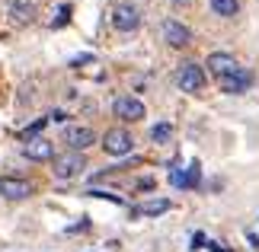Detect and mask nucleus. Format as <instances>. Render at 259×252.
<instances>
[{
    "label": "nucleus",
    "instance_id": "obj_1",
    "mask_svg": "<svg viewBox=\"0 0 259 252\" xmlns=\"http://www.w3.org/2000/svg\"><path fill=\"white\" fill-rule=\"evenodd\" d=\"M103 147H106V154H112V157H125V154H132L135 137L128 134L125 128H112V131H106Z\"/></svg>",
    "mask_w": 259,
    "mask_h": 252
},
{
    "label": "nucleus",
    "instance_id": "obj_2",
    "mask_svg": "<svg viewBox=\"0 0 259 252\" xmlns=\"http://www.w3.org/2000/svg\"><path fill=\"white\" fill-rule=\"evenodd\" d=\"M138 23H141V10H138L135 4H118L112 10V26L118 29V32H135Z\"/></svg>",
    "mask_w": 259,
    "mask_h": 252
},
{
    "label": "nucleus",
    "instance_id": "obj_3",
    "mask_svg": "<svg viewBox=\"0 0 259 252\" xmlns=\"http://www.w3.org/2000/svg\"><path fill=\"white\" fill-rule=\"evenodd\" d=\"M176 83H179L183 93H198V89L205 86V70L198 64H183L179 74H176Z\"/></svg>",
    "mask_w": 259,
    "mask_h": 252
},
{
    "label": "nucleus",
    "instance_id": "obj_4",
    "mask_svg": "<svg viewBox=\"0 0 259 252\" xmlns=\"http://www.w3.org/2000/svg\"><path fill=\"white\" fill-rule=\"evenodd\" d=\"M64 144L74 150V154H80V150L87 147H93L96 144V134H93V128H80V125H74V128H67L64 131Z\"/></svg>",
    "mask_w": 259,
    "mask_h": 252
},
{
    "label": "nucleus",
    "instance_id": "obj_5",
    "mask_svg": "<svg viewBox=\"0 0 259 252\" xmlns=\"http://www.w3.org/2000/svg\"><path fill=\"white\" fill-rule=\"evenodd\" d=\"M115 115L118 118H125V122H138V118H144V103L141 99H135V96H122V99H115Z\"/></svg>",
    "mask_w": 259,
    "mask_h": 252
},
{
    "label": "nucleus",
    "instance_id": "obj_6",
    "mask_svg": "<svg viewBox=\"0 0 259 252\" xmlns=\"http://www.w3.org/2000/svg\"><path fill=\"white\" fill-rule=\"evenodd\" d=\"M83 169V157L80 154H64V157H58L55 160V176L58 179H71L77 176Z\"/></svg>",
    "mask_w": 259,
    "mask_h": 252
},
{
    "label": "nucleus",
    "instance_id": "obj_7",
    "mask_svg": "<svg viewBox=\"0 0 259 252\" xmlns=\"http://www.w3.org/2000/svg\"><path fill=\"white\" fill-rule=\"evenodd\" d=\"M198 179H202V169H198V163H189L186 169H173L170 173V182L176 188H195Z\"/></svg>",
    "mask_w": 259,
    "mask_h": 252
},
{
    "label": "nucleus",
    "instance_id": "obj_8",
    "mask_svg": "<svg viewBox=\"0 0 259 252\" xmlns=\"http://www.w3.org/2000/svg\"><path fill=\"white\" fill-rule=\"evenodd\" d=\"M250 83H253V74H250V70H243V67H237L234 74L221 77V89H224V93H243Z\"/></svg>",
    "mask_w": 259,
    "mask_h": 252
},
{
    "label": "nucleus",
    "instance_id": "obj_9",
    "mask_svg": "<svg viewBox=\"0 0 259 252\" xmlns=\"http://www.w3.org/2000/svg\"><path fill=\"white\" fill-rule=\"evenodd\" d=\"M32 185L26 179H16V176H0V195L4 198H26Z\"/></svg>",
    "mask_w": 259,
    "mask_h": 252
},
{
    "label": "nucleus",
    "instance_id": "obj_10",
    "mask_svg": "<svg viewBox=\"0 0 259 252\" xmlns=\"http://www.w3.org/2000/svg\"><path fill=\"white\" fill-rule=\"evenodd\" d=\"M163 38L170 45H176V48H183V45H189L192 42V32L183 26V23H176V19H166L163 23Z\"/></svg>",
    "mask_w": 259,
    "mask_h": 252
},
{
    "label": "nucleus",
    "instance_id": "obj_11",
    "mask_svg": "<svg viewBox=\"0 0 259 252\" xmlns=\"http://www.w3.org/2000/svg\"><path fill=\"white\" fill-rule=\"evenodd\" d=\"M208 67H211V70H214V74H218V80H221V77H227V74H234V70H237V67H240V64H237V61H234V55H224V52H214V55H208Z\"/></svg>",
    "mask_w": 259,
    "mask_h": 252
},
{
    "label": "nucleus",
    "instance_id": "obj_12",
    "mask_svg": "<svg viewBox=\"0 0 259 252\" xmlns=\"http://www.w3.org/2000/svg\"><path fill=\"white\" fill-rule=\"evenodd\" d=\"M23 154H26L29 160H52V157H55V147L48 144V140H42V137H32V140H26Z\"/></svg>",
    "mask_w": 259,
    "mask_h": 252
},
{
    "label": "nucleus",
    "instance_id": "obj_13",
    "mask_svg": "<svg viewBox=\"0 0 259 252\" xmlns=\"http://www.w3.org/2000/svg\"><path fill=\"white\" fill-rule=\"evenodd\" d=\"M35 7H38V0H16V4H13V19L29 23V19L35 16Z\"/></svg>",
    "mask_w": 259,
    "mask_h": 252
},
{
    "label": "nucleus",
    "instance_id": "obj_14",
    "mask_svg": "<svg viewBox=\"0 0 259 252\" xmlns=\"http://www.w3.org/2000/svg\"><path fill=\"white\" fill-rule=\"evenodd\" d=\"M211 10L218 16H234L240 10V0H211Z\"/></svg>",
    "mask_w": 259,
    "mask_h": 252
},
{
    "label": "nucleus",
    "instance_id": "obj_15",
    "mask_svg": "<svg viewBox=\"0 0 259 252\" xmlns=\"http://www.w3.org/2000/svg\"><path fill=\"white\" fill-rule=\"evenodd\" d=\"M166 208H170V201H166V198H160V201H151V205L138 208V214H147V217H154V214H163Z\"/></svg>",
    "mask_w": 259,
    "mask_h": 252
},
{
    "label": "nucleus",
    "instance_id": "obj_16",
    "mask_svg": "<svg viewBox=\"0 0 259 252\" xmlns=\"http://www.w3.org/2000/svg\"><path fill=\"white\" fill-rule=\"evenodd\" d=\"M170 134H173V125H154V131H151V137L157 140V144H166V140H170Z\"/></svg>",
    "mask_w": 259,
    "mask_h": 252
},
{
    "label": "nucleus",
    "instance_id": "obj_17",
    "mask_svg": "<svg viewBox=\"0 0 259 252\" xmlns=\"http://www.w3.org/2000/svg\"><path fill=\"white\" fill-rule=\"evenodd\" d=\"M48 125V118H38V122H32V125H29V128H23V140H32L35 134H38V131H42Z\"/></svg>",
    "mask_w": 259,
    "mask_h": 252
},
{
    "label": "nucleus",
    "instance_id": "obj_18",
    "mask_svg": "<svg viewBox=\"0 0 259 252\" xmlns=\"http://www.w3.org/2000/svg\"><path fill=\"white\" fill-rule=\"evenodd\" d=\"M67 16H71V7H61V13H58V19H55V23H52V26H61V23H64V19H67Z\"/></svg>",
    "mask_w": 259,
    "mask_h": 252
},
{
    "label": "nucleus",
    "instance_id": "obj_19",
    "mask_svg": "<svg viewBox=\"0 0 259 252\" xmlns=\"http://www.w3.org/2000/svg\"><path fill=\"white\" fill-rule=\"evenodd\" d=\"M205 246V233H195L192 236V249H202Z\"/></svg>",
    "mask_w": 259,
    "mask_h": 252
},
{
    "label": "nucleus",
    "instance_id": "obj_20",
    "mask_svg": "<svg viewBox=\"0 0 259 252\" xmlns=\"http://www.w3.org/2000/svg\"><path fill=\"white\" fill-rule=\"evenodd\" d=\"M208 249H211V252H231V249H224L221 243H208Z\"/></svg>",
    "mask_w": 259,
    "mask_h": 252
}]
</instances>
